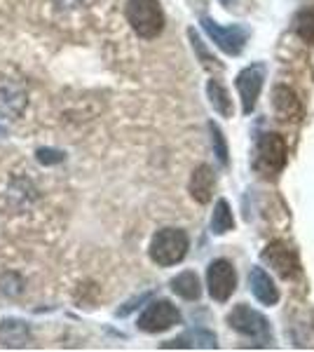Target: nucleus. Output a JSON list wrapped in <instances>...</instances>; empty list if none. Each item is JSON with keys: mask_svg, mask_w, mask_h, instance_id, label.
I'll return each mask as SVG.
<instances>
[{"mask_svg": "<svg viewBox=\"0 0 314 352\" xmlns=\"http://www.w3.org/2000/svg\"><path fill=\"white\" fill-rule=\"evenodd\" d=\"M188 247H190V240H188L186 230L181 228H162L153 235L150 240V258L155 261L162 268H169V265H176L186 258Z\"/></svg>", "mask_w": 314, "mask_h": 352, "instance_id": "obj_1", "label": "nucleus"}, {"mask_svg": "<svg viewBox=\"0 0 314 352\" xmlns=\"http://www.w3.org/2000/svg\"><path fill=\"white\" fill-rule=\"evenodd\" d=\"M127 21L136 33L146 41L157 38L164 28V12L157 0H129Z\"/></svg>", "mask_w": 314, "mask_h": 352, "instance_id": "obj_2", "label": "nucleus"}, {"mask_svg": "<svg viewBox=\"0 0 314 352\" xmlns=\"http://www.w3.org/2000/svg\"><path fill=\"white\" fill-rule=\"evenodd\" d=\"M227 324L235 329L237 333L247 338L258 340L256 345H270L272 343V329L267 324V320L260 315L258 310H251L249 305H237L227 315Z\"/></svg>", "mask_w": 314, "mask_h": 352, "instance_id": "obj_3", "label": "nucleus"}, {"mask_svg": "<svg viewBox=\"0 0 314 352\" xmlns=\"http://www.w3.org/2000/svg\"><path fill=\"white\" fill-rule=\"evenodd\" d=\"M202 28L207 31V36L214 41V45L218 50H223L225 54L237 56L244 50V45L249 41V28L247 26H221L216 24L209 16H202Z\"/></svg>", "mask_w": 314, "mask_h": 352, "instance_id": "obj_4", "label": "nucleus"}, {"mask_svg": "<svg viewBox=\"0 0 314 352\" xmlns=\"http://www.w3.org/2000/svg\"><path fill=\"white\" fill-rule=\"evenodd\" d=\"M207 287H209L211 298L218 300V303H225L237 289L235 265H232L227 258L211 261V265L207 268Z\"/></svg>", "mask_w": 314, "mask_h": 352, "instance_id": "obj_5", "label": "nucleus"}, {"mask_svg": "<svg viewBox=\"0 0 314 352\" xmlns=\"http://www.w3.org/2000/svg\"><path fill=\"white\" fill-rule=\"evenodd\" d=\"M260 258L265 261V263L270 265V268L275 270L282 280H293V277L300 272L298 254H295L284 240H275V242L267 244V247L262 249Z\"/></svg>", "mask_w": 314, "mask_h": 352, "instance_id": "obj_6", "label": "nucleus"}, {"mask_svg": "<svg viewBox=\"0 0 314 352\" xmlns=\"http://www.w3.org/2000/svg\"><path fill=\"white\" fill-rule=\"evenodd\" d=\"M237 92H239V99H242V111L244 116H251L258 104V96H260V89L265 85V64H251L244 68L242 73L237 76Z\"/></svg>", "mask_w": 314, "mask_h": 352, "instance_id": "obj_7", "label": "nucleus"}, {"mask_svg": "<svg viewBox=\"0 0 314 352\" xmlns=\"http://www.w3.org/2000/svg\"><path fill=\"white\" fill-rule=\"evenodd\" d=\"M181 322V312L176 305H171L169 300H155L141 312L139 317V329L146 333H159L167 331L174 324Z\"/></svg>", "mask_w": 314, "mask_h": 352, "instance_id": "obj_8", "label": "nucleus"}, {"mask_svg": "<svg viewBox=\"0 0 314 352\" xmlns=\"http://www.w3.org/2000/svg\"><path fill=\"white\" fill-rule=\"evenodd\" d=\"M256 162L265 172H282L284 164H287V141L282 134L267 132L260 136L258 151H256Z\"/></svg>", "mask_w": 314, "mask_h": 352, "instance_id": "obj_9", "label": "nucleus"}, {"mask_svg": "<svg viewBox=\"0 0 314 352\" xmlns=\"http://www.w3.org/2000/svg\"><path fill=\"white\" fill-rule=\"evenodd\" d=\"M214 186H216V176L211 172V167L209 164H199L190 176L188 190H190V195L195 202L207 204L211 200V195H214Z\"/></svg>", "mask_w": 314, "mask_h": 352, "instance_id": "obj_10", "label": "nucleus"}, {"mask_svg": "<svg viewBox=\"0 0 314 352\" xmlns=\"http://www.w3.org/2000/svg\"><path fill=\"white\" fill-rule=\"evenodd\" d=\"M249 287H251V294H254L262 305H275L279 300V289L275 287V282L270 280V275L262 268H251Z\"/></svg>", "mask_w": 314, "mask_h": 352, "instance_id": "obj_11", "label": "nucleus"}, {"mask_svg": "<svg viewBox=\"0 0 314 352\" xmlns=\"http://www.w3.org/2000/svg\"><path fill=\"white\" fill-rule=\"evenodd\" d=\"M162 348H204V350H216L218 348V343H216V336L207 329H195V331H186L183 336L169 340V343H164Z\"/></svg>", "mask_w": 314, "mask_h": 352, "instance_id": "obj_12", "label": "nucleus"}, {"mask_svg": "<svg viewBox=\"0 0 314 352\" xmlns=\"http://www.w3.org/2000/svg\"><path fill=\"white\" fill-rule=\"evenodd\" d=\"M31 340V329L21 320H5L0 322V343L5 348H24Z\"/></svg>", "mask_w": 314, "mask_h": 352, "instance_id": "obj_13", "label": "nucleus"}, {"mask_svg": "<svg viewBox=\"0 0 314 352\" xmlns=\"http://www.w3.org/2000/svg\"><path fill=\"white\" fill-rule=\"evenodd\" d=\"M272 104H275L279 120H298L302 116V106H300L298 96H295V92H291L289 87H277Z\"/></svg>", "mask_w": 314, "mask_h": 352, "instance_id": "obj_14", "label": "nucleus"}, {"mask_svg": "<svg viewBox=\"0 0 314 352\" xmlns=\"http://www.w3.org/2000/svg\"><path fill=\"white\" fill-rule=\"evenodd\" d=\"M26 109V92L14 85H5L0 87V113L8 118L21 116Z\"/></svg>", "mask_w": 314, "mask_h": 352, "instance_id": "obj_15", "label": "nucleus"}, {"mask_svg": "<svg viewBox=\"0 0 314 352\" xmlns=\"http://www.w3.org/2000/svg\"><path fill=\"white\" fill-rule=\"evenodd\" d=\"M171 292L186 300H197L202 296V287H199V280L192 270H186V272H181V275H176L174 280H171Z\"/></svg>", "mask_w": 314, "mask_h": 352, "instance_id": "obj_16", "label": "nucleus"}, {"mask_svg": "<svg viewBox=\"0 0 314 352\" xmlns=\"http://www.w3.org/2000/svg\"><path fill=\"white\" fill-rule=\"evenodd\" d=\"M207 96H209V104L214 106V111L218 113V116L232 118V99H230V94H227V89L223 87L216 78H211L207 82Z\"/></svg>", "mask_w": 314, "mask_h": 352, "instance_id": "obj_17", "label": "nucleus"}, {"mask_svg": "<svg viewBox=\"0 0 314 352\" xmlns=\"http://www.w3.org/2000/svg\"><path fill=\"white\" fill-rule=\"evenodd\" d=\"M235 228V219H232L230 204L227 200H218L214 207V214H211V232L214 235H225Z\"/></svg>", "mask_w": 314, "mask_h": 352, "instance_id": "obj_18", "label": "nucleus"}, {"mask_svg": "<svg viewBox=\"0 0 314 352\" xmlns=\"http://www.w3.org/2000/svg\"><path fill=\"white\" fill-rule=\"evenodd\" d=\"M295 33L300 36V41L314 45V8L300 10L295 16Z\"/></svg>", "mask_w": 314, "mask_h": 352, "instance_id": "obj_19", "label": "nucleus"}, {"mask_svg": "<svg viewBox=\"0 0 314 352\" xmlns=\"http://www.w3.org/2000/svg\"><path fill=\"white\" fill-rule=\"evenodd\" d=\"M209 134H211V146H214V155L218 157V162L225 167L227 164V144H225V136H223L221 127L214 122H209Z\"/></svg>", "mask_w": 314, "mask_h": 352, "instance_id": "obj_20", "label": "nucleus"}, {"mask_svg": "<svg viewBox=\"0 0 314 352\" xmlns=\"http://www.w3.org/2000/svg\"><path fill=\"white\" fill-rule=\"evenodd\" d=\"M188 38L192 41V47H195V52L199 54V59H202V66H204V68H216V71H221L223 66L214 59V56H211V54L207 52V47H204L202 41H199V36H197L195 31H192V28L188 31Z\"/></svg>", "mask_w": 314, "mask_h": 352, "instance_id": "obj_21", "label": "nucleus"}, {"mask_svg": "<svg viewBox=\"0 0 314 352\" xmlns=\"http://www.w3.org/2000/svg\"><path fill=\"white\" fill-rule=\"evenodd\" d=\"M38 160L40 162H45V164H54V162H61L64 160V153H59V151H47V148H40L38 153Z\"/></svg>", "mask_w": 314, "mask_h": 352, "instance_id": "obj_22", "label": "nucleus"}, {"mask_svg": "<svg viewBox=\"0 0 314 352\" xmlns=\"http://www.w3.org/2000/svg\"><path fill=\"white\" fill-rule=\"evenodd\" d=\"M5 134H8V129H5V127H0V136H5Z\"/></svg>", "mask_w": 314, "mask_h": 352, "instance_id": "obj_23", "label": "nucleus"}]
</instances>
